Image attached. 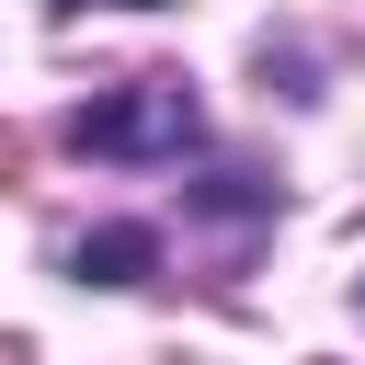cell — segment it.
<instances>
[{
	"label": "cell",
	"mask_w": 365,
	"mask_h": 365,
	"mask_svg": "<svg viewBox=\"0 0 365 365\" xmlns=\"http://www.w3.org/2000/svg\"><path fill=\"white\" fill-rule=\"evenodd\" d=\"M194 137H205L194 80H125V91H103V103H80V125H68L80 160H182Z\"/></svg>",
	"instance_id": "1"
},
{
	"label": "cell",
	"mask_w": 365,
	"mask_h": 365,
	"mask_svg": "<svg viewBox=\"0 0 365 365\" xmlns=\"http://www.w3.org/2000/svg\"><path fill=\"white\" fill-rule=\"evenodd\" d=\"M148 262H160V228H137V217H114V228H91V240L68 251V274H80V285H137Z\"/></svg>",
	"instance_id": "2"
},
{
	"label": "cell",
	"mask_w": 365,
	"mask_h": 365,
	"mask_svg": "<svg viewBox=\"0 0 365 365\" xmlns=\"http://www.w3.org/2000/svg\"><path fill=\"white\" fill-rule=\"evenodd\" d=\"M205 205H217V217H251V205H274V194H262L251 171H217V182H205Z\"/></svg>",
	"instance_id": "3"
},
{
	"label": "cell",
	"mask_w": 365,
	"mask_h": 365,
	"mask_svg": "<svg viewBox=\"0 0 365 365\" xmlns=\"http://www.w3.org/2000/svg\"><path fill=\"white\" fill-rule=\"evenodd\" d=\"M11 171H23V137H11V125H0V182H11Z\"/></svg>",
	"instance_id": "4"
},
{
	"label": "cell",
	"mask_w": 365,
	"mask_h": 365,
	"mask_svg": "<svg viewBox=\"0 0 365 365\" xmlns=\"http://www.w3.org/2000/svg\"><path fill=\"white\" fill-rule=\"evenodd\" d=\"M354 308H365V274H354Z\"/></svg>",
	"instance_id": "5"
},
{
	"label": "cell",
	"mask_w": 365,
	"mask_h": 365,
	"mask_svg": "<svg viewBox=\"0 0 365 365\" xmlns=\"http://www.w3.org/2000/svg\"><path fill=\"white\" fill-rule=\"evenodd\" d=\"M137 11H148V0H137Z\"/></svg>",
	"instance_id": "6"
}]
</instances>
